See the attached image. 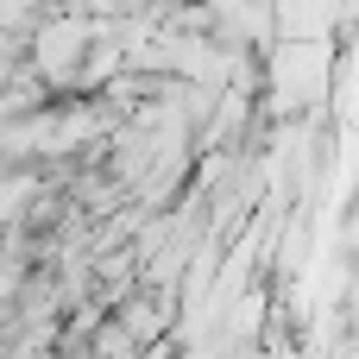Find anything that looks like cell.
Returning a JSON list of instances; mask_svg holds the SVG:
<instances>
[{
    "mask_svg": "<svg viewBox=\"0 0 359 359\" xmlns=\"http://www.w3.org/2000/svg\"><path fill=\"white\" fill-rule=\"evenodd\" d=\"M82 38H88V32H82L76 19H57V25H44V32H38V69H44V76H69V69H76V50H82Z\"/></svg>",
    "mask_w": 359,
    "mask_h": 359,
    "instance_id": "cell-1",
    "label": "cell"
}]
</instances>
